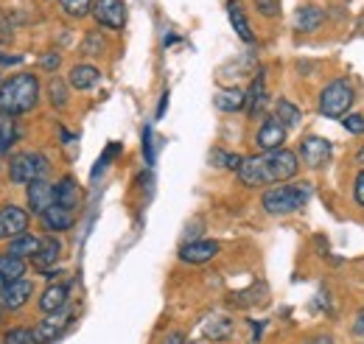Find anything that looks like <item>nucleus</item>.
<instances>
[{"label": "nucleus", "mask_w": 364, "mask_h": 344, "mask_svg": "<svg viewBox=\"0 0 364 344\" xmlns=\"http://www.w3.org/2000/svg\"><path fill=\"white\" fill-rule=\"evenodd\" d=\"M297 171H300V157L289 149H277V151H264L255 157H244L238 168V179L247 188H264V185L294 179Z\"/></svg>", "instance_id": "f257e3e1"}, {"label": "nucleus", "mask_w": 364, "mask_h": 344, "mask_svg": "<svg viewBox=\"0 0 364 344\" xmlns=\"http://www.w3.org/2000/svg\"><path fill=\"white\" fill-rule=\"evenodd\" d=\"M40 98V82L31 73H17L0 87V112L6 115H23L34 109Z\"/></svg>", "instance_id": "f03ea898"}, {"label": "nucleus", "mask_w": 364, "mask_h": 344, "mask_svg": "<svg viewBox=\"0 0 364 344\" xmlns=\"http://www.w3.org/2000/svg\"><path fill=\"white\" fill-rule=\"evenodd\" d=\"M311 199V185L297 182V185H277L264 193V210L269 215H289L297 213L309 205Z\"/></svg>", "instance_id": "7ed1b4c3"}, {"label": "nucleus", "mask_w": 364, "mask_h": 344, "mask_svg": "<svg viewBox=\"0 0 364 344\" xmlns=\"http://www.w3.org/2000/svg\"><path fill=\"white\" fill-rule=\"evenodd\" d=\"M353 104V85L348 79H333L319 92V115L325 118H345Z\"/></svg>", "instance_id": "20e7f679"}, {"label": "nucleus", "mask_w": 364, "mask_h": 344, "mask_svg": "<svg viewBox=\"0 0 364 344\" xmlns=\"http://www.w3.org/2000/svg\"><path fill=\"white\" fill-rule=\"evenodd\" d=\"M46 171H48V160L43 154H37V151H23L9 166L11 182H17V185H31V182L43 179Z\"/></svg>", "instance_id": "39448f33"}, {"label": "nucleus", "mask_w": 364, "mask_h": 344, "mask_svg": "<svg viewBox=\"0 0 364 344\" xmlns=\"http://www.w3.org/2000/svg\"><path fill=\"white\" fill-rule=\"evenodd\" d=\"M92 17L98 26L121 31L127 26V6L124 0H95L92 3Z\"/></svg>", "instance_id": "423d86ee"}, {"label": "nucleus", "mask_w": 364, "mask_h": 344, "mask_svg": "<svg viewBox=\"0 0 364 344\" xmlns=\"http://www.w3.org/2000/svg\"><path fill=\"white\" fill-rule=\"evenodd\" d=\"M331 154H333V143L325 140V137L311 134V137H306L300 143V160H303L306 168H314L317 171V168H322L331 160Z\"/></svg>", "instance_id": "0eeeda50"}, {"label": "nucleus", "mask_w": 364, "mask_h": 344, "mask_svg": "<svg viewBox=\"0 0 364 344\" xmlns=\"http://www.w3.org/2000/svg\"><path fill=\"white\" fill-rule=\"evenodd\" d=\"M28 230V210L17 208V205H6L0 208V241H14Z\"/></svg>", "instance_id": "6e6552de"}, {"label": "nucleus", "mask_w": 364, "mask_h": 344, "mask_svg": "<svg viewBox=\"0 0 364 344\" xmlns=\"http://www.w3.org/2000/svg\"><path fill=\"white\" fill-rule=\"evenodd\" d=\"M68 322H70V311H68V308H62V311H56V313H48L46 319L34 328L37 344H50L53 339H59V333L68 328Z\"/></svg>", "instance_id": "1a4fd4ad"}, {"label": "nucleus", "mask_w": 364, "mask_h": 344, "mask_svg": "<svg viewBox=\"0 0 364 344\" xmlns=\"http://www.w3.org/2000/svg\"><path fill=\"white\" fill-rule=\"evenodd\" d=\"M31 294H34V286H31V280H14V283H9V286H3L0 289V305L6 308V311H20L26 302L31 300Z\"/></svg>", "instance_id": "9d476101"}, {"label": "nucleus", "mask_w": 364, "mask_h": 344, "mask_svg": "<svg viewBox=\"0 0 364 344\" xmlns=\"http://www.w3.org/2000/svg\"><path fill=\"white\" fill-rule=\"evenodd\" d=\"M26 199H28V210H31V213L43 215L50 205H56L53 185H50V182H46V179L31 182V185H28V190H26Z\"/></svg>", "instance_id": "9b49d317"}, {"label": "nucleus", "mask_w": 364, "mask_h": 344, "mask_svg": "<svg viewBox=\"0 0 364 344\" xmlns=\"http://www.w3.org/2000/svg\"><path fill=\"white\" fill-rule=\"evenodd\" d=\"M286 127L277 121V118H267L264 124H261V129L255 134V143H258V149H264V151H277V149H283V143H286Z\"/></svg>", "instance_id": "f8f14e48"}, {"label": "nucleus", "mask_w": 364, "mask_h": 344, "mask_svg": "<svg viewBox=\"0 0 364 344\" xmlns=\"http://www.w3.org/2000/svg\"><path fill=\"white\" fill-rule=\"evenodd\" d=\"M216 255H219V244L216 241H191V244H185L180 249L182 263H193V266L208 263V260H213Z\"/></svg>", "instance_id": "ddd939ff"}, {"label": "nucleus", "mask_w": 364, "mask_h": 344, "mask_svg": "<svg viewBox=\"0 0 364 344\" xmlns=\"http://www.w3.org/2000/svg\"><path fill=\"white\" fill-rule=\"evenodd\" d=\"M40 218H43L48 232H65V230H70L73 221H76V218H73V210H68V208H62V205H50Z\"/></svg>", "instance_id": "4468645a"}, {"label": "nucleus", "mask_w": 364, "mask_h": 344, "mask_svg": "<svg viewBox=\"0 0 364 344\" xmlns=\"http://www.w3.org/2000/svg\"><path fill=\"white\" fill-rule=\"evenodd\" d=\"M98 82H101V70L92 68V65H76L70 70V76H68V85L73 87V90H79V92H87Z\"/></svg>", "instance_id": "2eb2a0df"}, {"label": "nucleus", "mask_w": 364, "mask_h": 344, "mask_svg": "<svg viewBox=\"0 0 364 344\" xmlns=\"http://www.w3.org/2000/svg\"><path fill=\"white\" fill-rule=\"evenodd\" d=\"M68 286H62V283H53V286H48L46 291H43V297H40V311L43 313H56V311H62V308H68Z\"/></svg>", "instance_id": "dca6fc26"}, {"label": "nucleus", "mask_w": 364, "mask_h": 344, "mask_svg": "<svg viewBox=\"0 0 364 344\" xmlns=\"http://www.w3.org/2000/svg\"><path fill=\"white\" fill-rule=\"evenodd\" d=\"M322 23H325V11L319 6H300L297 14H294V28L297 31H306V34L317 31Z\"/></svg>", "instance_id": "f3484780"}, {"label": "nucleus", "mask_w": 364, "mask_h": 344, "mask_svg": "<svg viewBox=\"0 0 364 344\" xmlns=\"http://www.w3.org/2000/svg\"><path fill=\"white\" fill-rule=\"evenodd\" d=\"M53 193H56V205L68 208V210H76L79 205V185L73 176H62L59 185H53Z\"/></svg>", "instance_id": "a211bd4d"}, {"label": "nucleus", "mask_w": 364, "mask_h": 344, "mask_svg": "<svg viewBox=\"0 0 364 344\" xmlns=\"http://www.w3.org/2000/svg\"><path fill=\"white\" fill-rule=\"evenodd\" d=\"M26 274V260L23 258H14V255H0V289L14 283V280H23Z\"/></svg>", "instance_id": "6ab92c4d"}, {"label": "nucleus", "mask_w": 364, "mask_h": 344, "mask_svg": "<svg viewBox=\"0 0 364 344\" xmlns=\"http://www.w3.org/2000/svg\"><path fill=\"white\" fill-rule=\"evenodd\" d=\"M213 104H216L219 112H238V109L247 107V92H241L235 87L232 90H219L216 98H213Z\"/></svg>", "instance_id": "aec40b11"}, {"label": "nucleus", "mask_w": 364, "mask_h": 344, "mask_svg": "<svg viewBox=\"0 0 364 344\" xmlns=\"http://www.w3.org/2000/svg\"><path fill=\"white\" fill-rule=\"evenodd\" d=\"M40 238L37 235H31V232H23L20 238H14V241H9V255H14V258H34L37 252H40Z\"/></svg>", "instance_id": "412c9836"}, {"label": "nucleus", "mask_w": 364, "mask_h": 344, "mask_svg": "<svg viewBox=\"0 0 364 344\" xmlns=\"http://www.w3.org/2000/svg\"><path fill=\"white\" fill-rule=\"evenodd\" d=\"M59 255H62V244L50 235V238H46V241L40 244V252L34 255V266H37L40 272H48V266H53V263L59 260Z\"/></svg>", "instance_id": "4be33fe9"}, {"label": "nucleus", "mask_w": 364, "mask_h": 344, "mask_svg": "<svg viewBox=\"0 0 364 344\" xmlns=\"http://www.w3.org/2000/svg\"><path fill=\"white\" fill-rule=\"evenodd\" d=\"M228 14H230V23H232V31H235L244 43H252L255 37H252V28H250V23H247V17H244V11H241V3H238V0H230Z\"/></svg>", "instance_id": "5701e85b"}, {"label": "nucleus", "mask_w": 364, "mask_h": 344, "mask_svg": "<svg viewBox=\"0 0 364 344\" xmlns=\"http://www.w3.org/2000/svg\"><path fill=\"white\" fill-rule=\"evenodd\" d=\"M202 333H205V339H210V342H225L230 333H232V319H228V316H213V319L205 322Z\"/></svg>", "instance_id": "b1692460"}, {"label": "nucleus", "mask_w": 364, "mask_h": 344, "mask_svg": "<svg viewBox=\"0 0 364 344\" xmlns=\"http://www.w3.org/2000/svg\"><path fill=\"white\" fill-rule=\"evenodd\" d=\"M274 112H277L274 118H277L286 129H294V127H300V121H303V112H300L291 101H286V98H280V101H277V109H274Z\"/></svg>", "instance_id": "393cba45"}, {"label": "nucleus", "mask_w": 364, "mask_h": 344, "mask_svg": "<svg viewBox=\"0 0 364 344\" xmlns=\"http://www.w3.org/2000/svg\"><path fill=\"white\" fill-rule=\"evenodd\" d=\"M264 104H267V90H264V76H258L250 87V92H247V112L255 118L264 109Z\"/></svg>", "instance_id": "a878e982"}, {"label": "nucleus", "mask_w": 364, "mask_h": 344, "mask_svg": "<svg viewBox=\"0 0 364 344\" xmlns=\"http://www.w3.org/2000/svg\"><path fill=\"white\" fill-rule=\"evenodd\" d=\"M17 140V127H14V115L0 112V151H6L11 143Z\"/></svg>", "instance_id": "bb28decb"}, {"label": "nucleus", "mask_w": 364, "mask_h": 344, "mask_svg": "<svg viewBox=\"0 0 364 344\" xmlns=\"http://www.w3.org/2000/svg\"><path fill=\"white\" fill-rule=\"evenodd\" d=\"M3 344H37V339H34V330L28 328H11L3 336Z\"/></svg>", "instance_id": "cd10ccee"}, {"label": "nucleus", "mask_w": 364, "mask_h": 344, "mask_svg": "<svg viewBox=\"0 0 364 344\" xmlns=\"http://www.w3.org/2000/svg\"><path fill=\"white\" fill-rule=\"evenodd\" d=\"M59 3L70 17H85L87 11H92V0H59Z\"/></svg>", "instance_id": "c85d7f7f"}, {"label": "nucleus", "mask_w": 364, "mask_h": 344, "mask_svg": "<svg viewBox=\"0 0 364 344\" xmlns=\"http://www.w3.org/2000/svg\"><path fill=\"white\" fill-rule=\"evenodd\" d=\"M48 92H50V104H56V107H65V104H68V90H65V85H62L59 79L50 82Z\"/></svg>", "instance_id": "c756f323"}, {"label": "nucleus", "mask_w": 364, "mask_h": 344, "mask_svg": "<svg viewBox=\"0 0 364 344\" xmlns=\"http://www.w3.org/2000/svg\"><path fill=\"white\" fill-rule=\"evenodd\" d=\"M118 151H121V143H109V149L101 154V160H98V163H95V168H92V179H95L98 173H101L104 168H107V166H109V160H112Z\"/></svg>", "instance_id": "7c9ffc66"}, {"label": "nucleus", "mask_w": 364, "mask_h": 344, "mask_svg": "<svg viewBox=\"0 0 364 344\" xmlns=\"http://www.w3.org/2000/svg\"><path fill=\"white\" fill-rule=\"evenodd\" d=\"M342 127L350 131V134H364V115H345L342 118Z\"/></svg>", "instance_id": "2f4dec72"}, {"label": "nucleus", "mask_w": 364, "mask_h": 344, "mask_svg": "<svg viewBox=\"0 0 364 344\" xmlns=\"http://www.w3.org/2000/svg\"><path fill=\"white\" fill-rule=\"evenodd\" d=\"M101 50H104V40H101L95 31L87 34V40H85V53H87V56H98Z\"/></svg>", "instance_id": "473e14b6"}, {"label": "nucleus", "mask_w": 364, "mask_h": 344, "mask_svg": "<svg viewBox=\"0 0 364 344\" xmlns=\"http://www.w3.org/2000/svg\"><path fill=\"white\" fill-rule=\"evenodd\" d=\"M255 6H258V11H261L264 17H274V14L280 11V3H277V0H255Z\"/></svg>", "instance_id": "72a5a7b5"}, {"label": "nucleus", "mask_w": 364, "mask_h": 344, "mask_svg": "<svg viewBox=\"0 0 364 344\" xmlns=\"http://www.w3.org/2000/svg\"><path fill=\"white\" fill-rule=\"evenodd\" d=\"M143 151H146V163H154V143H151V129H143Z\"/></svg>", "instance_id": "f704fd0d"}, {"label": "nucleus", "mask_w": 364, "mask_h": 344, "mask_svg": "<svg viewBox=\"0 0 364 344\" xmlns=\"http://www.w3.org/2000/svg\"><path fill=\"white\" fill-rule=\"evenodd\" d=\"M353 196H356V202L364 208V168L359 171V176H356V188H353Z\"/></svg>", "instance_id": "c9c22d12"}, {"label": "nucleus", "mask_w": 364, "mask_h": 344, "mask_svg": "<svg viewBox=\"0 0 364 344\" xmlns=\"http://www.w3.org/2000/svg\"><path fill=\"white\" fill-rule=\"evenodd\" d=\"M40 65H43L46 70H56V68H59V53H46V56L40 59Z\"/></svg>", "instance_id": "e433bc0d"}, {"label": "nucleus", "mask_w": 364, "mask_h": 344, "mask_svg": "<svg viewBox=\"0 0 364 344\" xmlns=\"http://www.w3.org/2000/svg\"><path fill=\"white\" fill-rule=\"evenodd\" d=\"M160 344H185V333L182 330H171V333H166V339Z\"/></svg>", "instance_id": "4c0bfd02"}, {"label": "nucleus", "mask_w": 364, "mask_h": 344, "mask_svg": "<svg viewBox=\"0 0 364 344\" xmlns=\"http://www.w3.org/2000/svg\"><path fill=\"white\" fill-rule=\"evenodd\" d=\"M353 333L356 336H364V308L359 311V316H356V325H353Z\"/></svg>", "instance_id": "58836bf2"}, {"label": "nucleus", "mask_w": 364, "mask_h": 344, "mask_svg": "<svg viewBox=\"0 0 364 344\" xmlns=\"http://www.w3.org/2000/svg\"><path fill=\"white\" fill-rule=\"evenodd\" d=\"M166 107H168V92H163V98H160V107H157V118H163V115H166Z\"/></svg>", "instance_id": "ea45409f"}, {"label": "nucleus", "mask_w": 364, "mask_h": 344, "mask_svg": "<svg viewBox=\"0 0 364 344\" xmlns=\"http://www.w3.org/2000/svg\"><path fill=\"white\" fill-rule=\"evenodd\" d=\"M23 62V56H3L0 53V65H20Z\"/></svg>", "instance_id": "a19ab883"}, {"label": "nucleus", "mask_w": 364, "mask_h": 344, "mask_svg": "<svg viewBox=\"0 0 364 344\" xmlns=\"http://www.w3.org/2000/svg\"><path fill=\"white\" fill-rule=\"evenodd\" d=\"M311 344H333V339H331V336H319V339H314Z\"/></svg>", "instance_id": "79ce46f5"}, {"label": "nucleus", "mask_w": 364, "mask_h": 344, "mask_svg": "<svg viewBox=\"0 0 364 344\" xmlns=\"http://www.w3.org/2000/svg\"><path fill=\"white\" fill-rule=\"evenodd\" d=\"M356 157H359V163H362V166H364V146H362V149H359V154H356Z\"/></svg>", "instance_id": "37998d69"}, {"label": "nucleus", "mask_w": 364, "mask_h": 344, "mask_svg": "<svg viewBox=\"0 0 364 344\" xmlns=\"http://www.w3.org/2000/svg\"><path fill=\"white\" fill-rule=\"evenodd\" d=\"M0 87H3V82H0Z\"/></svg>", "instance_id": "c03bdc74"}]
</instances>
